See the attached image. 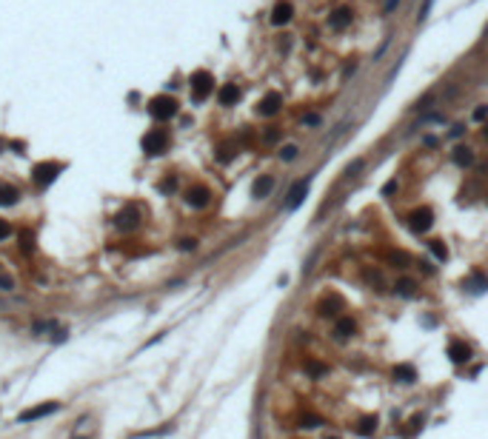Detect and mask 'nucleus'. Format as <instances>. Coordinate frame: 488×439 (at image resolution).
Listing matches in <instances>:
<instances>
[{
    "label": "nucleus",
    "mask_w": 488,
    "mask_h": 439,
    "mask_svg": "<svg viewBox=\"0 0 488 439\" xmlns=\"http://www.w3.org/2000/svg\"><path fill=\"white\" fill-rule=\"evenodd\" d=\"M397 191V180H388L386 185H383V197H388V194H394Z\"/></svg>",
    "instance_id": "obj_36"
},
{
    "label": "nucleus",
    "mask_w": 488,
    "mask_h": 439,
    "mask_svg": "<svg viewBox=\"0 0 488 439\" xmlns=\"http://www.w3.org/2000/svg\"><path fill=\"white\" fill-rule=\"evenodd\" d=\"M397 6H400V0H388V3H386V9H383V15H391V12H394Z\"/></svg>",
    "instance_id": "obj_40"
},
{
    "label": "nucleus",
    "mask_w": 488,
    "mask_h": 439,
    "mask_svg": "<svg viewBox=\"0 0 488 439\" xmlns=\"http://www.w3.org/2000/svg\"><path fill=\"white\" fill-rule=\"evenodd\" d=\"M325 439H340V437H325Z\"/></svg>",
    "instance_id": "obj_42"
},
{
    "label": "nucleus",
    "mask_w": 488,
    "mask_h": 439,
    "mask_svg": "<svg viewBox=\"0 0 488 439\" xmlns=\"http://www.w3.org/2000/svg\"><path fill=\"white\" fill-rule=\"evenodd\" d=\"M334 308H343V300H340V297H331V300H325V302L320 305V314H323V317H334V314H337Z\"/></svg>",
    "instance_id": "obj_21"
},
{
    "label": "nucleus",
    "mask_w": 488,
    "mask_h": 439,
    "mask_svg": "<svg viewBox=\"0 0 488 439\" xmlns=\"http://www.w3.org/2000/svg\"><path fill=\"white\" fill-rule=\"evenodd\" d=\"M0 151H3V143H0Z\"/></svg>",
    "instance_id": "obj_45"
},
{
    "label": "nucleus",
    "mask_w": 488,
    "mask_h": 439,
    "mask_svg": "<svg viewBox=\"0 0 488 439\" xmlns=\"http://www.w3.org/2000/svg\"><path fill=\"white\" fill-rule=\"evenodd\" d=\"M486 140H488V129H486Z\"/></svg>",
    "instance_id": "obj_43"
},
{
    "label": "nucleus",
    "mask_w": 488,
    "mask_h": 439,
    "mask_svg": "<svg viewBox=\"0 0 488 439\" xmlns=\"http://www.w3.org/2000/svg\"><path fill=\"white\" fill-rule=\"evenodd\" d=\"M177 245H180V248H183V251H194V248H197V240H191V237H186V240H180V243H177Z\"/></svg>",
    "instance_id": "obj_34"
},
{
    "label": "nucleus",
    "mask_w": 488,
    "mask_h": 439,
    "mask_svg": "<svg viewBox=\"0 0 488 439\" xmlns=\"http://www.w3.org/2000/svg\"><path fill=\"white\" fill-rule=\"evenodd\" d=\"M431 254L437 257V260H448V245L442 243V240H431Z\"/></svg>",
    "instance_id": "obj_24"
},
{
    "label": "nucleus",
    "mask_w": 488,
    "mask_h": 439,
    "mask_svg": "<svg viewBox=\"0 0 488 439\" xmlns=\"http://www.w3.org/2000/svg\"><path fill=\"white\" fill-rule=\"evenodd\" d=\"M297 151H300V148L294 146V143H288V146L280 148V157H283V160L288 163V160H294V157H297Z\"/></svg>",
    "instance_id": "obj_27"
},
{
    "label": "nucleus",
    "mask_w": 488,
    "mask_h": 439,
    "mask_svg": "<svg viewBox=\"0 0 488 439\" xmlns=\"http://www.w3.org/2000/svg\"><path fill=\"white\" fill-rule=\"evenodd\" d=\"M360 168H363V160H354V163L349 165V168H346V174H349V177H351V174H357V171H360Z\"/></svg>",
    "instance_id": "obj_37"
},
{
    "label": "nucleus",
    "mask_w": 488,
    "mask_h": 439,
    "mask_svg": "<svg viewBox=\"0 0 488 439\" xmlns=\"http://www.w3.org/2000/svg\"><path fill=\"white\" fill-rule=\"evenodd\" d=\"M454 163L463 165V168L474 165V151H471L468 146H457V148H454Z\"/></svg>",
    "instance_id": "obj_20"
},
{
    "label": "nucleus",
    "mask_w": 488,
    "mask_h": 439,
    "mask_svg": "<svg viewBox=\"0 0 488 439\" xmlns=\"http://www.w3.org/2000/svg\"><path fill=\"white\" fill-rule=\"evenodd\" d=\"M211 92H214V77H211L209 71H203V69L194 71V74H191V100H194V103H203Z\"/></svg>",
    "instance_id": "obj_2"
},
{
    "label": "nucleus",
    "mask_w": 488,
    "mask_h": 439,
    "mask_svg": "<svg viewBox=\"0 0 488 439\" xmlns=\"http://www.w3.org/2000/svg\"><path fill=\"white\" fill-rule=\"evenodd\" d=\"M354 331H357V323H354L351 317H340L337 320V325H334L337 340H349V337H354Z\"/></svg>",
    "instance_id": "obj_17"
},
{
    "label": "nucleus",
    "mask_w": 488,
    "mask_h": 439,
    "mask_svg": "<svg viewBox=\"0 0 488 439\" xmlns=\"http://www.w3.org/2000/svg\"><path fill=\"white\" fill-rule=\"evenodd\" d=\"M234 151H237L234 143H223V146L217 148V160H220V163H229V160L234 157Z\"/></svg>",
    "instance_id": "obj_23"
},
{
    "label": "nucleus",
    "mask_w": 488,
    "mask_h": 439,
    "mask_svg": "<svg viewBox=\"0 0 488 439\" xmlns=\"http://www.w3.org/2000/svg\"><path fill=\"white\" fill-rule=\"evenodd\" d=\"M0 288H3V291H12V288H15V279L6 274L3 268H0Z\"/></svg>",
    "instance_id": "obj_28"
},
{
    "label": "nucleus",
    "mask_w": 488,
    "mask_h": 439,
    "mask_svg": "<svg viewBox=\"0 0 488 439\" xmlns=\"http://www.w3.org/2000/svg\"><path fill=\"white\" fill-rule=\"evenodd\" d=\"M60 411V402H43V405H34V408H26L17 414V422H34V419H43V416H51Z\"/></svg>",
    "instance_id": "obj_4"
},
{
    "label": "nucleus",
    "mask_w": 488,
    "mask_h": 439,
    "mask_svg": "<svg viewBox=\"0 0 488 439\" xmlns=\"http://www.w3.org/2000/svg\"><path fill=\"white\" fill-rule=\"evenodd\" d=\"M277 137H280V131H277V126H269V129H266V134H263V140H266V143H274Z\"/></svg>",
    "instance_id": "obj_32"
},
{
    "label": "nucleus",
    "mask_w": 488,
    "mask_h": 439,
    "mask_svg": "<svg viewBox=\"0 0 488 439\" xmlns=\"http://www.w3.org/2000/svg\"><path fill=\"white\" fill-rule=\"evenodd\" d=\"M388 260H391V262H397V268H405L408 257H405V254H388Z\"/></svg>",
    "instance_id": "obj_35"
},
{
    "label": "nucleus",
    "mask_w": 488,
    "mask_h": 439,
    "mask_svg": "<svg viewBox=\"0 0 488 439\" xmlns=\"http://www.w3.org/2000/svg\"><path fill=\"white\" fill-rule=\"evenodd\" d=\"M20 191H17L15 185H9V183H0V206H15Z\"/></svg>",
    "instance_id": "obj_19"
},
{
    "label": "nucleus",
    "mask_w": 488,
    "mask_h": 439,
    "mask_svg": "<svg viewBox=\"0 0 488 439\" xmlns=\"http://www.w3.org/2000/svg\"><path fill=\"white\" fill-rule=\"evenodd\" d=\"M320 425H323V419L314 416V414H305L303 416V428H320Z\"/></svg>",
    "instance_id": "obj_29"
},
{
    "label": "nucleus",
    "mask_w": 488,
    "mask_h": 439,
    "mask_svg": "<svg viewBox=\"0 0 488 439\" xmlns=\"http://www.w3.org/2000/svg\"><path fill=\"white\" fill-rule=\"evenodd\" d=\"M57 174H60V163H40V165H34L32 180L37 185H49V183L57 180Z\"/></svg>",
    "instance_id": "obj_6"
},
{
    "label": "nucleus",
    "mask_w": 488,
    "mask_h": 439,
    "mask_svg": "<svg viewBox=\"0 0 488 439\" xmlns=\"http://www.w3.org/2000/svg\"><path fill=\"white\" fill-rule=\"evenodd\" d=\"M486 37H488V26H486Z\"/></svg>",
    "instance_id": "obj_44"
},
{
    "label": "nucleus",
    "mask_w": 488,
    "mask_h": 439,
    "mask_svg": "<svg viewBox=\"0 0 488 439\" xmlns=\"http://www.w3.org/2000/svg\"><path fill=\"white\" fill-rule=\"evenodd\" d=\"M328 26H331L334 32H343L346 26H351V12H349V9H337V12H331V15H328Z\"/></svg>",
    "instance_id": "obj_14"
},
{
    "label": "nucleus",
    "mask_w": 488,
    "mask_h": 439,
    "mask_svg": "<svg viewBox=\"0 0 488 439\" xmlns=\"http://www.w3.org/2000/svg\"><path fill=\"white\" fill-rule=\"evenodd\" d=\"M431 6H434V0H422V9H420V15H417V20H420V23L425 20V17H428V12H431Z\"/></svg>",
    "instance_id": "obj_31"
},
{
    "label": "nucleus",
    "mask_w": 488,
    "mask_h": 439,
    "mask_svg": "<svg viewBox=\"0 0 488 439\" xmlns=\"http://www.w3.org/2000/svg\"><path fill=\"white\" fill-rule=\"evenodd\" d=\"M291 15H294V6H291L288 0H280V3L271 9V23H274V26H283V23L291 20Z\"/></svg>",
    "instance_id": "obj_12"
},
{
    "label": "nucleus",
    "mask_w": 488,
    "mask_h": 439,
    "mask_svg": "<svg viewBox=\"0 0 488 439\" xmlns=\"http://www.w3.org/2000/svg\"><path fill=\"white\" fill-rule=\"evenodd\" d=\"M357 431H360L363 437H371V434L377 431V416H363V419H360V428H357Z\"/></svg>",
    "instance_id": "obj_22"
},
{
    "label": "nucleus",
    "mask_w": 488,
    "mask_h": 439,
    "mask_svg": "<svg viewBox=\"0 0 488 439\" xmlns=\"http://www.w3.org/2000/svg\"><path fill=\"white\" fill-rule=\"evenodd\" d=\"M149 114H152L154 120H171L174 114H177V100L168 97V94H160V97H152L149 100Z\"/></svg>",
    "instance_id": "obj_1"
},
{
    "label": "nucleus",
    "mask_w": 488,
    "mask_h": 439,
    "mask_svg": "<svg viewBox=\"0 0 488 439\" xmlns=\"http://www.w3.org/2000/svg\"><path fill=\"white\" fill-rule=\"evenodd\" d=\"M305 371H308V374L317 379V376L328 374V365H323V362H314V359H308V362H305Z\"/></svg>",
    "instance_id": "obj_25"
},
{
    "label": "nucleus",
    "mask_w": 488,
    "mask_h": 439,
    "mask_svg": "<svg viewBox=\"0 0 488 439\" xmlns=\"http://www.w3.org/2000/svg\"><path fill=\"white\" fill-rule=\"evenodd\" d=\"M303 123H305V126H317V123H320V117H317V114H308Z\"/></svg>",
    "instance_id": "obj_41"
},
{
    "label": "nucleus",
    "mask_w": 488,
    "mask_h": 439,
    "mask_svg": "<svg viewBox=\"0 0 488 439\" xmlns=\"http://www.w3.org/2000/svg\"><path fill=\"white\" fill-rule=\"evenodd\" d=\"M137 226H140V211L135 206H126V208H120L115 214V228L117 231H135Z\"/></svg>",
    "instance_id": "obj_5"
},
{
    "label": "nucleus",
    "mask_w": 488,
    "mask_h": 439,
    "mask_svg": "<svg viewBox=\"0 0 488 439\" xmlns=\"http://www.w3.org/2000/svg\"><path fill=\"white\" fill-rule=\"evenodd\" d=\"M174 188H177V180L174 177H166L163 183H160V191H166V194L168 191H174Z\"/></svg>",
    "instance_id": "obj_30"
},
{
    "label": "nucleus",
    "mask_w": 488,
    "mask_h": 439,
    "mask_svg": "<svg viewBox=\"0 0 488 439\" xmlns=\"http://www.w3.org/2000/svg\"><path fill=\"white\" fill-rule=\"evenodd\" d=\"M280 106H283V94L280 92H269L266 97L257 103V112L263 114V117H274V114L280 112Z\"/></svg>",
    "instance_id": "obj_9"
},
{
    "label": "nucleus",
    "mask_w": 488,
    "mask_h": 439,
    "mask_svg": "<svg viewBox=\"0 0 488 439\" xmlns=\"http://www.w3.org/2000/svg\"><path fill=\"white\" fill-rule=\"evenodd\" d=\"M391 376H394L397 382L408 385V382H414V379H417V371H414V365H397V368L391 371Z\"/></svg>",
    "instance_id": "obj_18"
},
{
    "label": "nucleus",
    "mask_w": 488,
    "mask_h": 439,
    "mask_svg": "<svg viewBox=\"0 0 488 439\" xmlns=\"http://www.w3.org/2000/svg\"><path fill=\"white\" fill-rule=\"evenodd\" d=\"M217 100H220V106H234L237 100H240V89H237V83H226V86L220 89Z\"/></svg>",
    "instance_id": "obj_16"
},
{
    "label": "nucleus",
    "mask_w": 488,
    "mask_h": 439,
    "mask_svg": "<svg viewBox=\"0 0 488 439\" xmlns=\"http://www.w3.org/2000/svg\"><path fill=\"white\" fill-rule=\"evenodd\" d=\"M448 359H451L454 365H465V362L471 359V348H468L465 342H460V340L448 342Z\"/></svg>",
    "instance_id": "obj_11"
},
{
    "label": "nucleus",
    "mask_w": 488,
    "mask_h": 439,
    "mask_svg": "<svg viewBox=\"0 0 488 439\" xmlns=\"http://www.w3.org/2000/svg\"><path fill=\"white\" fill-rule=\"evenodd\" d=\"M6 237H12V226H9L6 220H0V243H3Z\"/></svg>",
    "instance_id": "obj_33"
},
{
    "label": "nucleus",
    "mask_w": 488,
    "mask_h": 439,
    "mask_svg": "<svg viewBox=\"0 0 488 439\" xmlns=\"http://www.w3.org/2000/svg\"><path fill=\"white\" fill-rule=\"evenodd\" d=\"M23 251H32V231L23 234Z\"/></svg>",
    "instance_id": "obj_39"
},
{
    "label": "nucleus",
    "mask_w": 488,
    "mask_h": 439,
    "mask_svg": "<svg viewBox=\"0 0 488 439\" xmlns=\"http://www.w3.org/2000/svg\"><path fill=\"white\" fill-rule=\"evenodd\" d=\"M274 191V177L271 174H263V177H257L254 180V188H252V194L257 197V200H266V197Z\"/></svg>",
    "instance_id": "obj_13"
},
{
    "label": "nucleus",
    "mask_w": 488,
    "mask_h": 439,
    "mask_svg": "<svg viewBox=\"0 0 488 439\" xmlns=\"http://www.w3.org/2000/svg\"><path fill=\"white\" fill-rule=\"evenodd\" d=\"M414 288H417L414 279H400V282H397V294H400V297H414Z\"/></svg>",
    "instance_id": "obj_26"
},
{
    "label": "nucleus",
    "mask_w": 488,
    "mask_h": 439,
    "mask_svg": "<svg viewBox=\"0 0 488 439\" xmlns=\"http://www.w3.org/2000/svg\"><path fill=\"white\" fill-rule=\"evenodd\" d=\"M408 223H411V228L417 231V234H425L428 228L434 226V211L431 208H417V211H411V217H408Z\"/></svg>",
    "instance_id": "obj_7"
},
{
    "label": "nucleus",
    "mask_w": 488,
    "mask_h": 439,
    "mask_svg": "<svg viewBox=\"0 0 488 439\" xmlns=\"http://www.w3.org/2000/svg\"><path fill=\"white\" fill-rule=\"evenodd\" d=\"M488 117V106H480L477 112H474V120H486Z\"/></svg>",
    "instance_id": "obj_38"
},
{
    "label": "nucleus",
    "mask_w": 488,
    "mask_h": 439,
    "mask_svg": "<svg viewBox=\"0 0 488 439\" xmlns=\"http://www.w3.org/2000/svg\"><path fill=\"white\" fill-rule=\"evenodd\" d=\"M186 203H188L191 208H206V206L211 203V191H209L206 185H191V188L186 191Z\"/></svg>",
    "instance_id": "obj_8"
},
{
    "label": "nucleus",
    "mask_w": 488,
    "mask_h": 439,
    "mask_svg": "<svg viewBox=\"0 0 488 439\" xmlns=\"http://www.w3.org/2000/svg\"><path fill=\"white\" fill-rule=\"evenodd\" d=\"M463 288H468L471 294H483L488 291V277H483L480 271H474L468 279H463Z\"/></svg>",
    "instance_id": "obj_15"
},
{
    "label": "nucleus",
    "mask_w": 488,
    "mask_h": 439,
    "mask_svg": "<svg viewBox=\"0 0 488 439\" xmlns=\"http://www.w3.org/2000/svg\"><path fill=\"white\" fill-rule=\"evenodd\" d=\"M308 185H311L308 180H300V183H294V185H291V191H288V200H286V208H288V211H294V208H297V206H300V203L305 200V194H308Z\"/></svg>",
    "instance_id": "obj_10"
},
{
    "label": "nucleus",
    "mask_w": 488,
    "mask_h": 439,
    "mask_svg": "<svg viewBox=\"0 0 488 439\" xmlns=\"http://www.w3.org/2000/svg\"><path fill=\"white\" fill-rule=\"evenodd\" d=\"M140 146H143V151H146L149 157H154V154H163V151L168 148V134H166V129H152L149 134H143Z\"/></svg>",
    "instance_id": "obj_3"
}]
</instances>
